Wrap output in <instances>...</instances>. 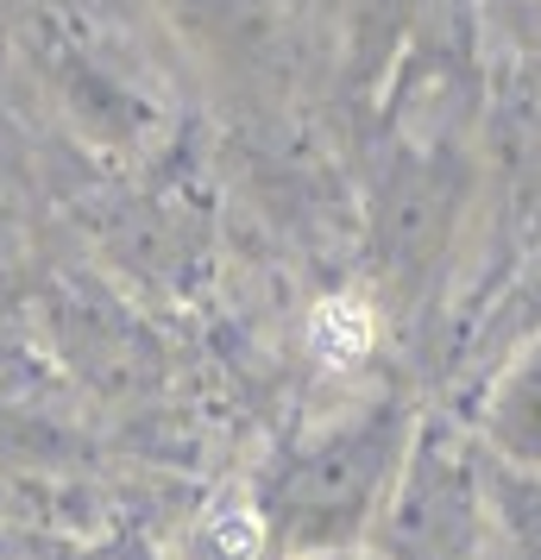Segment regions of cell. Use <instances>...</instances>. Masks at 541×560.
Segmentation results:
<instances>
[{
    "instance_id": "1",
    "label": "cell",
    "mask_w": 541,
    "mask_h": 560,
    "mask_svg": "<svg viewBox=\"0 0 541 560\" xmlns=\"http://www.w3.org/2000/svg\"><path fill=\"white\" fill-rule=\"evenodd\" d=\"M372 347V315H365L360 303H328V308H315V353L321 359H334V365H353V359Z\"/></svg>"
},
{
    "instance_id": "2",
    "label": "cell",
    "mask_w": 541,
    "mask_h": 560,
    "mask_svg": "<svg viewBox=\"0 0 541 560\" xmlns=\"http://www.w3.org/2000/svg\"><path fill=\"white\" fill-rule=\"evenodd\" d=\"M202 555L208 560H252L258 555V516L246 510H221L202 535Z\"/></svg>"
}]
</instances>
